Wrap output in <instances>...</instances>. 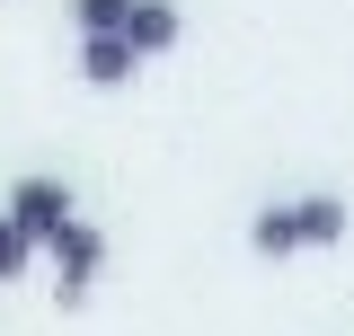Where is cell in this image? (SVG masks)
Here are the masks:
<instances>
[{"instance_id": "1", "label": "cell", "mask_w": 354, "mask_h": 336, "mask_svg": "<svg viewBox=\"0 0 354 336\" xmlns=\"http://www.w3.org/2000/svg\"><path fill=\"white\" fill-rule=\"evenodd\" d=\"M248 239H257L266 256H283V248H328V239H346V204L337 195H310V204H274L248 221Z\"/></svg>"}, {"instance_id": "2", "label": "cell", "mask_w": 354, "mask_h": 336, "mask_svg": "<svg viewBox=\"0 0 354 336\" xmlns=\"http://www.w3.org/2000/svg\"><path fill=\"white\" fill-rule=\"evenodd\" d=\"M0 221H9V230H18V239L36 248V239H53V230H71L80 212H71V186H62V177H18V186H9V212H0Z\"/></svg>"}, {"instance_id": "3", "label": "cell", "mask_w": 354, "mask_h": 336, "mask_svg": "<svg viewBox=\"0 0 354 336\" xmlns=\"http://www.w3.org/2000/svg\"><path fill=\"white\" fill-rule=\"evenodd\" d=\"M44 248H53V265H62V283H53V292L80 301V292H88V274H97V256H106V239H97L88 221H71V230H53Z\"/></svg>"}, {"instance_id": "4", "label": "cell", "mask_w": 354, "mask_h": 336, "mask_svg": "<svg viewBox=\"0 0 354 336\" xmlns=\"http://www.w3.org/2000/svg\"><path fill=\"white\" fill-rule=\"evenodd\" d=\"M124 44H133V62H142V53H169L177 44V0H133Z\"/></svg>"}, {"instance_id": "5", "label": "cell", "mask_w": 354, "mask_h": 336, "mask_svg": "<svg viewBox=\"0 0 354 336\" xmlns=\"http://www.w3.org/2000/svg\"><path fill=\"white\" fill-rule=\"evenodd\" d=\"M80 71H88L97 88L133 80V44H124V36H80Z\"/></svg>"}, {"instance_id": "6", "label": "cell", "mask_w": 354, "mask_h": 336, "mask_svg": "<svg viewBox=\"0 0 354 336\" xmlns=\"http://www.w3.org/2000/svg\"><path fill=\"white\" fill-rule=\"evenodd\" d=\"M124 18H133V0H80V27H88V36H124Z\"/></svg>"}, {"instance_id": "7", "label": "cell", "mask_w": 354, "mask_h": 336, "mask_svg": "<svg viewBox=\"0 0 354 336\" xmlns=\"http://www.w3.org/2000/svg\"><path fill=\"white\" fill-rule=\"evenodd\" d=\"M27 256H36V248H27V239H18V230H9V221H0V274H18V265H27Z\"/></svg>"}]
</instances>
